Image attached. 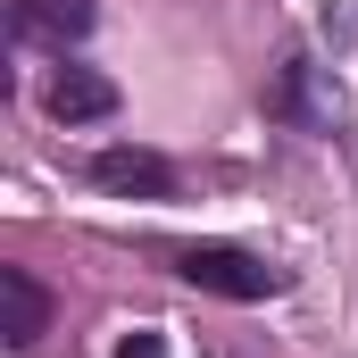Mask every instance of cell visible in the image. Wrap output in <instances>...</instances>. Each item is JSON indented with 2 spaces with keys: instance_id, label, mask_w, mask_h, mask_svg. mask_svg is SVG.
Here are the masks:
<instances>
[{
  "instance_id": "obj_3",
  "label": "cell",
  "mask_w": 358,
  "mask_h": 358,
  "mask_svg": "<svg viewBox=\"0 0 358 358\" xmlns=\"http://www.w3.org/2000/svg\"><path fill=\"white\" fill-rule=\"evenodd\" d=\"M0 334L8 350H34L50 334V292L34 283V267H0Z\"/></svg>"
},
{
  "instance_id": "obj_4",
  "label": "cell",
  "mask_w": 358,
  "mask_h": 358,
  "mask_svg": "<svg viewBox=\"0 0 358 358\" xmlns=\"http://www.w3.org/2000/svg\"><path fill=\"white\" fill-rule=\"evenodd\" d=\"M42 100H50V117H59V125H92V117H108V108H117V84H108V76H92V67H59Z\"/></svg>"
},
{
  "instance_id": "obj_2",
  "label": "cell",
  "mask_w": 358,
  "mask_h": 358,
  "mask_svg": "<svg viewBox=\"0 0 358 358\" xmlns=\"http://www.w3.org/2000/svg\"><path fill=\"white\" fill-rule=\"evenodd\" d=\"M92 183H100V192H125V200H167V192H176V167H167L159 150L117 142V150H92Z\"/></svg>"
},
{
  "instance_id": "obj_1",
  "label": "cell",
  "mask_w": 358,
  "mask_h": 358,
  "mask_svg": "<svg viewBox=\"0 0 358 358\" xmlns=\"http://www.w3.org/2000/svg\"><path fill=\"white\" fill-rule=\"evenodd\" d=\"M167 259H176L183 283H200V292H217V300H275V292H283V267L234 250V242H183Z\"/></svg>"
},
{
  "instance_id": "obj_5",
  "label": "cell",
  "mask_w": 358,
  "mask_h": 358,
  "mask_svg": "<svg viewBox=\"0 0 358 358\" xmlns=\"http://www.w3.org/2000/svg\"><path fill=\"white\" fill-rule=\"evenodd\" d=\"M17 34L25 42H84L92 34V0H17Z\"/></svg>"
},
{
  "instance_id": "obj_6",
  "label": "cell",
  "mask_w": 358,
  "mask_h": 358,
  "mask_svg": "<svg viewBox=\"0 0 358 358\" xmlns=\"http://www.w3.org/2000/svg\"><path fill=\"white\" fill-rule=\"evenodd\" d=\"M117 358H167V342H159V334H125V342H117Z\"/></svg>"
}]
</instances>
